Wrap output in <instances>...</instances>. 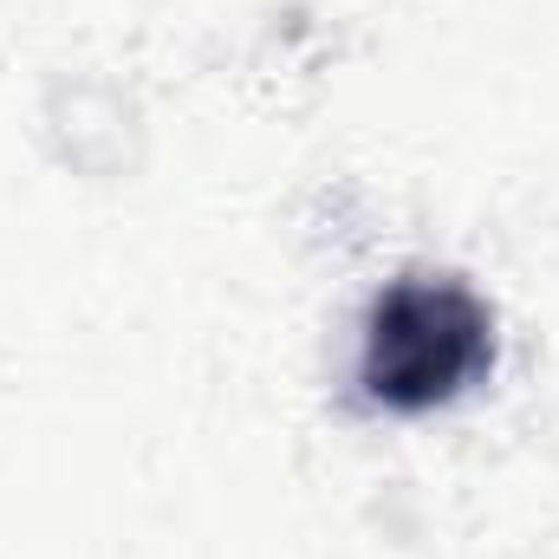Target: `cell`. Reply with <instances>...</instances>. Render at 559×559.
Instances as JSON below:
<instances>
[{
    "instance_id": "obj_1",
    "label": "cell",
    "mask_w": 559,
    "mask_h": 559,
    "mask_svg": "<svg viewBox=\"0 0 559 559\" xmlns=\"http://www.w3.org/2000/svg\"><path fill=\"white\" fill-rule=\"evenodd\" d=\"M488 365V312L455 280H397L371 306L365 384L378 404L423 411L455 397Z\"/></svg>"
}]
</instances>
